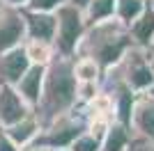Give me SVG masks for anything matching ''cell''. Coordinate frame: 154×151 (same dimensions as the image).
Listing matches in <instances>:
<instances>
[{
  "label": "cell",
  "instance_id": "cell-14",
  "mask_svg": "<svg viewBox=\"0 0 154 151\" xmlns=\"http://www.w3.org/2000/svg\"><path fill=\"white\" fill-rule=\"evenodd\" d=\"M134 131L129 126L120 124V121H113L106 133V138L101 140V151H129L134 144Z\"/></svg>",
  "mask_w": 154,
  "mask_h": 151
},
{
  "label": "cell",
  "instance_id": "cell-5",
  "mask_svg": "<svg viewBox=\"0 0 154 151\" xmlns=\"http://www.w3.org/2000/svg\"><path fill=\"white\" fill-rule=\"evenodd\" d=\"M58 16V34H55V53L62 57H76L81 41L88 34V21H85L83 9L74 5H64L55 12Z\"/></svg>",
  "mask_w": 154,
  "mask_h": 151
},
{
  "label": "cell",
  "instance_id": "cell-16",
  "mask_svg": "<svg viewBox=\"0 0 154 151\" xmlns=\"http://www.w3.org/2000/svg\"><path fill=\"white\" fill-rule=\"evenodd\" d=\"M149 0H117L115 7V21L122 23L124 28H131L147 9Z\"/></svg>",
  "mask_w": 154,
  "mask_h": 151
},
{
  "label": "cell",
  "instance_id": "cell-6",
  "mask_svg": "<svg viewBox=\"0 0 154 151\" xmlns=\"http://www.w3.org/2000/svg\"><path fill=\"white\" fill-rule=\"evenodd\" d=\"M26 44V21L23 9L0 7V55L7 50L21 48Z\"/></svg>",
  "mask_w": 154,
  "mask_h": 151
},
{
  "label": "cell",
  "instance_id": "cell-20",
  "mask_svg": "<svg viewBox=\"0 0 154 151\" xmlns=\"http://www.w3.org/2000/svg\"><path fill=\"white\" fill-rule=\"evenodd\" d=\"M69 151H101V140L94 138L92 133H83V135L71 144Z\"/></svg>",
  "mask_w": 154,
  "mask_h": 151
},
{
  "label": "cell",
  "instance_id": "cell-18",
  "mask_svg": "<svg viewBox=\"0 0 154 151\" xmlns=\"http://www.w3.org/2000/svg\"><path fill=\"white\" fill-rule=\"evenodd\" d=\"M115 7H117V0H92L83 12L88 25H99V23H106V21H113L115 19Z\"/></svg>",
  "mask_w": 154,
  "mask_h": 151
},
{
  "label": "cell",
  "instance_id": "cell-4",
  "mask_svg": "<svg viewBox=\"0 0 154 151\" xmlns=\"http://www.w3.org/2000/svg\"><path fill=\"white\" fill-rule=\"evenodd\" d=\"M88 112L83 110V105H78L74 112L64 114L60 119L51 121L48 126L42 128V135L35 144H42V147H48L51 151H58V149H71V144L76 142L83 133H88Z\"/></svg>",
  "mask_w": 154,
  "mask_h": 151
},
{
  "label": "cell",
  "instance_id": "cell-22",
  "mask_svg": "<svg viewBox=\"0 0 154 151\" xmlns=\"http://www.w3.org/2000/svg\"><path fill=\"white\" fill-rule=\"evenodd\" d=\"M30 0H0V7H9V9H26Z\"/></svg>",
  "mask_w": 154,
  "mask_h": 151
},
{
  "label": "cell",
  "instance_id": "cell-25",
  "mask_svg": "<svg viewBox=\"0 0 154 151\" xmlns=\"http://www.w3.org/2000/svg\"><path fill=\"white\" fill-rule=\"evenodd\" d=\"M58 151H69V149H58Z\"/></svg>",
  "mask_w": 154,
  "mask_h": 151
},
{
  "label": "cell",
  "instance_id": "cell-12",
  "mask_svg": "<svg viewBox=\"0 0 154 151\" xmlns=\"http://www.w3.org/2000/svg\"><path fill=\"white\" fill-rule=\"evenodd\" d=\"M42 121H39V117L35 112L30 114V117H26L23 121H19V124H14V126H9V128H5L7 131V135L16 142V144L21 147V149L26 151L28 147H32L35 142L39 140V135H42Z\"/></svg>",
  "mask_w": 154,
  "mask_h": 151
},
{
  "label": "cell",
  "instance_id": "cell-13",
  "mask_svg": "<svg viewBox=\"0 0 154 151\" xmlns=\"http://www.w3.org/2000/svg\"><path fill=\"white\" fill-rule=\"evenodd\" d=\"M129 32H131L134 46H138L143 50H149V53L154 50V2L152 0H149L145 14L129 28Z\"/></svg>",
  "mask_w": 154,
  "mask_h": 151
},
{
  "label": "cell",
  "instance_id": "cell-17",
  "mask_svg": "<svg viewBox=\"0 0 154 151\" xmlns=\"http://www.w3.org/2000/svg\"><path fill=\"white\" fill-rule=\"evenodd\" d=\"M23 48H26V55H28V60H30L32 67H44V69H48L51 62L58 57L55 46L44 44V41H26Z\"/></svg>",
  "mask_w": 154,
  "mask_h": 151
},
{
  "label": "cell",
  "instance_id": "cell-2",
  "mask_svg": "<svg viewBox=\"0 0 154 151\" xmlns=\"http://www.w3.org/2000/svg\"><path fill=\"white\" fill-rule=\"evenodd\" d=\"M131 48H134V39L129 28L113 19L88 28V34L81 41L76 57H92L103 69V73H110Z\"/></svg>",
  "mask_w": 154,
  "mask_h": 151
},
{
  "label": "cell",
  "instance_id": "cell-19",
  "mask_svg": "<svg viewBox=\"0 0 154 151\" xmlns=\"http://www.w3.org/2000/svg\"><path fill=\"white\" fill-rule=\"evenodd\" d=\"M64 5H71V0H30L26 9L30 12H44V14H55Z\"/></svg>",
  "mask_w": 154,
  "mask_h": 151
},
{
  "label": "cell",
  "instance_id": "cell-24",
  "mask_svg": "<svg viewBox=\"0 0 154 151\" xmlns=\"http://www.w3.org/2000/svg\"><path fill=\"white\" fill-rule=\"evenodd\" d=\"M26 151H51L48 147H42V144H32V147H28Z\"/></svg>",
  "mask_w": 154,
  "mask_h": 151
},
{
  "label": "cell",
  "instance_id": "cell-3",
  "mask_svg": "<svg viewBox=\"0 0 154 151\" xmlns=\"http://www.w3.org/2000/svg\"><path fill=\"white\" fill-rule=\"evenodd\" d=\"M110 73L124 82L136 96L154 92V55L149 50L134 46Z\"/></svg>",
  "mask_w": 154,
  "mask_h": 151
},
{
  "label": "cell",
  "instance_id": "cell-8",
  "mask_svg": "<svg viewBox=\"0 0 154 151\" xmlns=\"http://www.w3.org/2000/svg\"><path fill=\"white\" fill-rule=\"evenodd\" d=\"M23 21H26V41L55 44V34H58V16L55 14L23 9Z\"/></svg>",
  "mask_w": 154,
  "mask_h": 151
},
{
  "label": "cell",
  "instance_id": "cell-23",
  "mask_svg": "<svg viewBox=\"0 0 154 151\" xmlns=\"http://www.w3.org/2000/svg\"><path fill=\"white\" fill-rule=\"evenodd\" d=\"M90 2H92V0H71V5L78 7V9H83V12H85V7L90 5Z\"/></svg>",
  "mask_w": 154,
  "mask_h": 151
},
{
  "label": "cell",
  "instance_id": "cell-21",
  "mask_svg": "<svg viewBox=\"0 0 154 151\" xmlns=\"http://www.w3.org/2000/svg\"><path fill=\"white\" fill-rule=\"evenodd\" d=\"M0 151H23L9 135H7V131L2 128V126H0Z\"/></svg>",
  "mask_w": 154,
  "mask_h": 151
},
{
  "label": "cell",
  "instance_id": "cell-15",
  "mask_svg": "<svg viewBox=\"0 0 154 151\" xmlns=\"http://www.w3.org/2000/svg\"><path fill=\"white\" fill-rule=\"evenodd\" d=\"M74 76L78 85H101L106 73L92 57H74Z\"/></svg>",
  "mask_w": 154,
  "mask_h": 151
},
{
  "label": "cell",
  "instance_id": "cell-1",
  "mask_svg": "<svg viewBox=\"0 0 154 151\" xmlns=\"http://www.w3.org/2000/svg\"><path fill=\"white\" fill-rule=\"evenodd\" d=\"M78 105L81 101H78V80L74 76V57L58 55L46 69L44 94L35 114L39 117L42 126H48L51 121L74 112Z\"/></svg>",
  "mask_w": 154,
  "mask_h": 151
},
{
  "label": "cell",
  "instance_id": "cell-11",
  "mask_svg": "<svg viewBox=\"0 0 154 151\" xmlns=\"http://www.w3.org/2000/svg\"><path fill=\"white\" fill-rule=\"evenodd\" d=\"M44 82H46V69L44 67H30V71L16 85V92L23 96V101L32 110L39 108V101H42V94H44Z\"/></svg>",
  "mask_w": 154,
  "mask_h": 151
},
{
  "label": "cell",
  "instance_id": "cell-9",
  "mask_svg": "<svg viewBox=\"0 0 154 151\" xmlns=\"http://www.w3.org/2000/svg\"><path fill=\"white\" fill-rule=\"evenodd\" d=\"M32 112L35 110L23 101L16 87H0V126L2 128H9V126L23 121Z\"/></svg>",
  "mask_w": 154,
  "mask_h": 151
},
{
  "label": "cell",
  "instance_id": "cell-7",
  "mask_svg": "<svg viewBox=\"0 0 154 151\" xmlns=\"http://www.w3.org/2000/svg\"><path fill=\"white\" fill-rule=\"evenodd\" d=\"M131 131L136 138L154 144V92L136 96L131 112Z\"/></svg>",
  "mask_w": 154,
  "mask_h": 151
},
{
  "label": "cell",
  "instance_id": "cell-10",
  "mask_svg": "<svg viewBox=\"0 0 154 151\" xmlns=\"http://www.w3.org/2000/svg\"><path fill=\"white\" fill-rule=\"evenodd\" d=\"M30 60L26 55V48H14L0 55V87H16L21 78L30 71Z\"/></svg>",
  "mask_w": 154,
  "mask_h": 151
}]
</instances>
